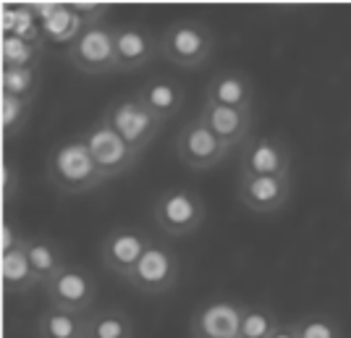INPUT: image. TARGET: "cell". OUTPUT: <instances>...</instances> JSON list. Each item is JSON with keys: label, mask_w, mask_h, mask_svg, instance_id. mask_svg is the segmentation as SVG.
Masks as SVG:
<instances>
[{"label": "cell", "mask_w": 351, "mask_h": 338, "mask_svg": "<svg viewBox=\"0 0 351 338\" xmlns=\"http://www.w3.org/2000/svg\"><path fill=\"white\" fill-rule=\"evenodd\" d=\"M47 176L66 194H82L95 186H100L105 178L100 168L95 165L87 149V142L82 136L69 139L50 152L47 158Z\"/></svg>", "instance_id": "6da1fadb"}, {"label": "cell", "mask_w": 351, "mask_h": 338, "mask_svg": "<svg viewBox=\"0 0 351 338\" xmlns=\"http://www.w3.org/2000/svg\"><path fill=\"white\" fill-rule=\"evenodd\" d=\"M100 118L139 155L155 142V136L160 134L162 126V121L147 108L145 100L139 97V92L116 97L105 108V113Z\"/></svg>", "instance_id": "7a4b0ae2"}, {"label": "cell", "mask_w": 351, "mask_h": 338, "mask_svg": "<svg viewBox=\"0 0 351 338\" xmlns=\"http://www.w3.org/2000/svg\"><path fill=\"white\" fill-rule=\"evenodd\" d=\"M215 47V37L202 21L181 19L171 24L160 37V58L178 69H197L210 60Z\"/></svg>", "instance_id": "3957f363"}, {"label": "cell", "mask_w": 351, "mask_h": 338, "mask_svg": "<svg viewBox=\"0 0 351 338\" xmlns=\"http://www.w3.org/2000/svg\"><path fill=\"white\" fill-rule=\"evenodd\" d=\"M152 215H155V223L160 226V231L165 236L184 239V236L194 234L205 223L207 210L205 200L197 191L173 186V189H165L155 200Z\"/></svg>", "instance_id": "277c9868"}, {"label": "cell", "mask_w": 351, "mask_h": 338, "mask_svg": "<svg viewBox=\"0 0 351 338\" xmlns=\"http://www.w3.org/2000/svg\"><path fill=\"white\" fill-rule=\"evenodd\" d=\"M66 60L82 74H110L116 71V27L95 24L66 47Z\"/></svg>", "instance_id": "5b68a950"}, {"label": "cell", "mask_w": 351, "mask_h": 338, "mask_svg": "<svg viewBox=\"0 0 351 338\" xmlns=\"http://www.w3.org/2000/svg\"><path fill=\"white\" fill-rule=\"evenodd\" d=\"M82 139L87 142V149L92 155L95 165L100 168L105 181L110 178H121L132 171L136 160H139V152H134L121 136H118L103 118L97 123H92L87 132L82 134Z\"/></svg>", "instance_id": "8992f818"}, {"label": "cell", "mask_w": 351, "mask_h": 338, "mask_svg": "<svg viewBox=\"0 0 351 338\" xmlns=\"http://www.w3.org/2000/svg\"><path fill=\"white\" fill-rule=\"evenodd\" d=\"M45 294L50 307L66 309L73 315H84L97 299V280L82 265H66L45 283Z\"/></svg>", "instance_id": "52a82bcc"}, {"label": "cell", "mask_w": 351, "mask_h": 338, "mask_svg": "<svg viewBox=\"0 0 351 338\" xmlns=\"http://www.w3.org/2000/svg\"><path fill=\"white\" fill-rule=\"evenodd\" d=\"M228 152L231 147H226L199 116L186 121L176 136V155L191 171H210L226 160Z\"/></svg>", "instance_id": "ba28073f"}, {"label": "cell", "mask_w": 351, "mask_h": 338, "mask_svg": "<svg viewBox=\"0 0 351 338\" xmlns=\"http://www.w3.org/2000/svg\"><path fill=\"white\" fill-rule=\"evenodd\" d=\"M178 273H181V265H178L176 252L160 244L158 239H152V244L147 247L126 283L142 294H165L176 286Z\"/></svg>", "instance_id": "9c48e42d"}, {"label": "cell", "mask_w": 351, "mask_h": 338, "mask_svg": "<svg viewBox=\"0 0 351 338\" xmlns=\"http://www.w3.org/2000/svg\"><path fill=\"white\" fill-rule=\"evenodd\" d=\"M291 152L278 136H252L239 158V176H289Z\"/></svg>", "instance_id": "30bf717a"}, {"label": "cell", "mask_w": 351, "mask_h": 338, "mask_svg": "<svg viewBox=\"0 0 351 338\" xmlns=\"http://www.w3.org/2000/svg\"><path fill=\"white\" fill-rule=\"evenodd\" d=\"M152 244V239L142 228H132V226H121L113 228L110 234L103 239V265L118 276V278H129L132 270L139 265L142 254L147 252V247Z\"/></svg>", "instance_id": "8fae6325"}, {"label": "cell", "mask_w": 351, "mask_h": 338, "mask_svg": "<svg viewBox=\"0 0 351 338\" xmlns=\"http://www.w3.org/2000/svg\"><path fill=\"white\" fill-rule=\"evenodd\" d=\"M244 304L231 299H215L194 309L189 320L191 338H239Z\"/></svg>", "instance_id": "7c38bea8"}, {"label": "cell", "mask_w": 351, "mask_h": 338, "mask_svg": "<svg viewBox=\"0 0 351 338\" xmlns=\"http://www.w3.org/2000/svg\"><path fill=\"white\" fill-rule=\"evenodd\" d=\"M239 200L252 213H276L291 200V178L289 176H239L236 184Z\"/></svg>", "instance_id": "4fadbf2b"}, {"label": "cell", "mask_w": 351, "mask_h": 338, "mask_svg": "<svg viewBox=\"0 0 351 338\" xmlns=\"http://www.w3.org/2000/svg\"><path fill=\"white\" fill-rule=\"evenodd\" d=\"M160 56V43L136 24L116 27V71L134 74Z\"/></svg>", "instance_id": "5bb4252c"}, {"label": "cell", "mask_w": 351, "mask_h": 338, "mask_svg": "<svg viewBox=\"0 0 351 338\" xmlns=\"http://www.w3.org/2000/svg\"><path fill=\"white\" fill-rule=\"evenodd\" d=\"M199 118L207 123V129L218 136L226 147L234 149L241 142H249V134L254 126V113L252 110H239V108H226V105L202 103Z\"/></svg>", "instance_id": "9a60e30c"}, {"label": "cell", "mask_w": 351, "mask_h": 338, "mask_svg": "<svg viewBox=\"0 0 351 338\" xmlns=\"http://www.w3.org/2000/svg\"><path fill=\"white\" fill-rule=\"evenodd\" d=\"M29 8L43 24L45 43L69 45L76 43V37L87 29L84 21L73 14L69 3H29Z\"/></svg>", "instance_id": "2e32d148"}, {"label": "cell", "mask_w": 351, "mask_h": 338, "mask_svg": "<svg viewBox=\"0 0 351 338\" xmlns=\"http://www.w3.org/2000/svg\"><path fill=\"white\" fill-rule=\"evenodd\" d=\"M205 100L215 105H226V108H239V110H252L254 103V84L244 71L236 69H226L218 71L207 82Z\"/></svg>", "instance_id": "e0dca14e"}, {"label": "cell", "mask_w": 351, "mask_h": 338, "mask_svg": "<svg viewBox=\"0 0 351 338\" xmlns=\"http://www.w3.org/2000/svg\"><path fill=\"white\" fill-rule=\"evenodd\" d=\"M136 92H139V97L145 100V105L160 118L162 123L178 116L184 103H186L184 87L176 79H171V76H152Z\"/></svg>", "instance_id": "ac0fdd59"}, {"label": "cell", "mask_w": 351, "mask_h": 338, "mask_svg": "<svg viewBox=\"0 0 351 338\" xmlns=\"http://www.w3.org/2000/svg\"><path fill=\"white\" fill-rule=\"evenodd\" d=\"M24 241L16 244L14 250L0 252V278H3L5 294H27L29 289H34L40 283V278H37V273H34V267L29 263Z\"/></svg>", "instance_id": "d6986e66"}, {"label": "cell", "mask_w": 351, "mask_h": 338, "mask_svg": "<svg viewBox=\"0 0 351 338\" xmlns=\"http://www.w3.org/2000/svg\"><path fill=\"white\" fill-rule=\"evenodd\" d=\"M37 333L40 338H87V317L47 307L37 320Z\"/></svg>", "instance_id": "ffe728a7"}, {"label": "cell", "mask_w": 351, "mask_h": 338, "mask_svg": "<svg viewBox=\"0 0 351 338\" xmlns=\"http://www.w3.org/2000/svg\"><path fill=\"white\" fill-rule=\"evenodd\" d=\"M3 37H19L27 43L45 45L43 24L29 5H3Z\"/></svg>", "instance_id": "44dd1931"}, {"label": "cell", "mask_w": 351, "mask_h": 338, "mask_svg": "<svg viewBox=\"0 0 351 338\" xmlns=\"http://www.w3.org/2000/svg\"><path fill=\"white\" fill-rule=\"evenodd\" d=\"M24 247H27V254H29V263L34 267V273H37V278L40 283H47V280L53 278L58 270L66 267V260H63V252L56 247V241H50V239H43V236H37V239H27L24 241Z\"/></svg>", "instance_id": "7402d4cb"}, {"label": "cell", "mask_w": 351, "mask_h": 338, "mask_svg": "<svg viewBox=\"0 0 351 338\" xmlns=\"http://www.w3.org/2000/svg\"><path fill=\"white\" fill-rule=\"evenodd\" d=\"M87 338H134V323L123 309H100L87 317Z\"/></svg>", "instance_id": "603a6c76"}, {"label": "cell", "mask_w": 351, "mask_h": 338, "mask_svg": "<svg viewBox=\"0 0 351 338\" xmlns=\"http://www.w3.org/2000/svg\"><path fill=\"white\" fill-rule=\"evenodd\" d=\"M45 56V45L27 43L19 37H3L0 40V60L3 69H40Z\"/></svg>", "instance_id": "cb8c5ba5"}, {"label": "cell", "mask_w": 351, "mask_h": 338, "mask_svg": "<svg viewBox=\"0 0 351 338\" xmlns=\"http://www.w3.org/2000/svg\"><path fill=\"white\" fill-rule=\"evenodd\" d=\"M0 95L34 105L40 92V69H3L0 74Z\"/></svg>", "instance_id": "d4e9b609"}, {"label": "cell", "mask_w": 351, "mask_h": 338, "mask_svg": "<svg viewBox=\"0 0 351 338\" xmlns=\"http://www.w3.org/2000/svg\"><path fill=\"white\" fill-rule=\"evenodd\" d=\"M278 328L280 320L276 317L273 309L263 307V304H249V307H244L239 338H273Z\"/></svg>", "instance_id": "484cf974"}, {"label": "cell", "mask_w": 351, "mask_h": 338, "mask_svg": "<svg viewBox=\"0 0 351 338\" xmlns=\"http://www.w3.org/2000/svg\"><path fill=\"white\" fill-rule=\"evenodd\" d=\"M32 116V105L24 100H16L8 95H0V123H3V134L5 139L19 136L24 132V126L29 123Z\"/></svg>", "instance_id": "4316f807"}, {"label": "cell", "mask_w": 351, "mask_h": 338, "mask_svg": "<svg viewBox=\"0 0 351 338\" xmlns=\"http://www.w3.org/2000/svg\"><path fill=\"white\" fill-rule=\"evenodd\" d=\"M293 328L299 338H346L343 328L330 315H304L293 320Z\"/></svg>", "instance_id": "83f0119b"}, {"label": "cell", "mask_w": 351, "mask_h": 338, "mask_svg": "<svg viewBox=\"0 0 351 338\" xmlns=\"http://www.w3.org/2000/svg\"><path fill=\"white\" fill-rule=\"evenodd\" d=\"M69 5L73 8V14L84 21V27L103 24V19L110 11V5H105V3H69Z\"/></svg>", "instance_id": "f1b7e54d"}, {"label": "cell", "mask_w": 351, "mask_h": 338, "mask_svg": "<svg viewBox=\"0 0 351 338\" xmlns=\"http://www.w3.org/2000/svg\"><path fill=\"white\" fill-rule=\"evenodd\" d=\"M19 191V176H16V165L11 160H3V200L11 202Z\"/></svg>", "instance_id": "f546056e"}, {"label": "cell", "mask_w": 351, "mask_h": 338, "mask_svg": "<svg viewBox=\"0 0 351 338\" xmlns=\"http://www.w3.org/2000/svg\"><path fill=\"white\" fill-rule=\"evenodd\" d=\"M21 241H24V236H19V231H16L8 221H3V241H0V252L14 250L16 244H21Z\"/></svg>", "instance_id": "4dcf8cb0"}, {"label": "cell", "mask_w": 351, "mask_h": 338, "mask_svg": "<svg viewBox=\"0 0 351 338\" xmlns=\"http://www.w3.org/2000/svg\"><path fill=\"white\" fill-rule=\"evenodd\" d=\"M273 338H299V336H296V328H293V323H280V328L273 333Z\"/></svg>", "instance_id": "1f68e13d"}, {"label": "cell", "mask_w": 351, "mask_h": 338, "mask_svg": "<svg viewBox=\"0 0 351 338\" xmlns=\"http://www.w3.org/2000/svg\"><path fill=\"white\" fill-rule=\"evenodd\" d=\"M349 184H351V165H349Z\"/></svg>", "instance_id": "d6a6232c"}]
</instances>
